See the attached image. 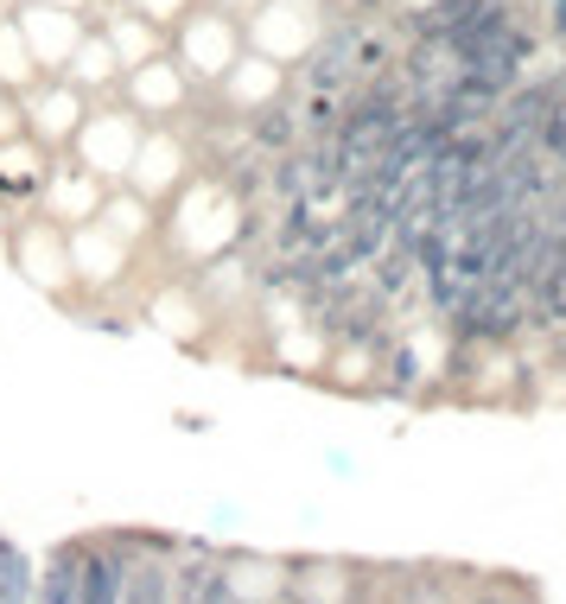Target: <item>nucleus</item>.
I'll list each match as a JSON object with an SVG mask.
<instances>
[{"instance_id": "f03ea898", "label": "nucleus", "mask_w": 566, "mask_h": 604, "mask_svg": "<svg viewBox=\"0 0 566 604\" xmlns=\"http://www.w3.org/2000/svg\"><path fill=\"white\" fill-rule=\"evenodd\" d=\"M83 554H89V547H58V554H51V579H45V599L76 604V592H83Z\"/></svg>"}, {"instance_id": "20e7f679", "label": "nucleus", "mask_w": 566, "mask_h": 604, "mask_svg": "<svg viewBox=\"0 0 566 604\" xmlns=\"http://www.w3.org/2000/svg\"><path fill=\"white\" fill-rule=\"evenodd\" d=\"M262 141H287V114H267V121H262Z\"/></svg>"}, {"instance_id": "7ed1b4c3", "label": "nucleus", "mask_w": 566, "mask_h": 604, "mask_svg": "<svg viewBox=\"0 0 566 604\" xmlns=\"http://www.w3.org/2000/svg\"><path fill=\"white\" fill-rule=\"evenodd\" d=\"M26 592H33V579H26L20 547H7V541H0V599H26Z\"/></svg>"}, {"instance_id": "f257e3e1", "label": "nucleus", "mask_w": 566, "mask_h": 604, "mask_svg": "<svg viewBox=\"0 0 566 604\" xmlns=\"http://www.w3.org/2000/svg\"><path fill=\"white\" fill-rule=\"evenodd\" d=\"M121 572H128V560H121V541H115V547H89V554H83V592H76V604L121 599Z\"/></svg>"}]
</instances>
